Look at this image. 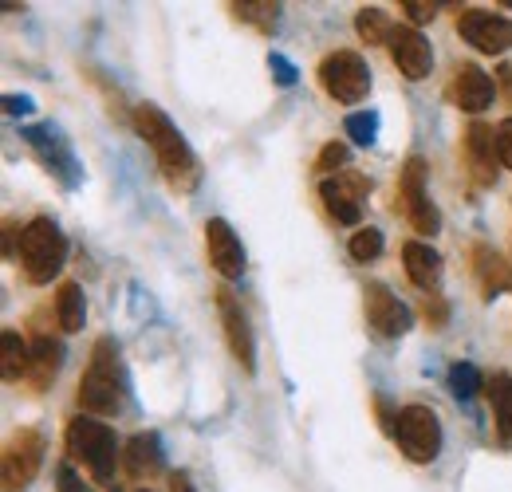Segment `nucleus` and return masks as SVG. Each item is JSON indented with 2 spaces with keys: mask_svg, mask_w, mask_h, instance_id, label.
Instances as JSON below:
<instances>
[{
  "mask_svg": "<svg viewBox=\"0 0 512 492\" xmlns=\"http://www.w3.org/2000/svg\"><path fill=\"white\" fill-rule=\"evenodd\" d=\"M130 123L138 130V138L154 150V162L162 170V178L170 182L174 193H193L201 185V166H197V154L190 150V142L178 134V126L170 123V115L154 103H138Z\"/></svg>",
  "mask_w": 512,
  "mask_h": 492,
  "instance_id": "f257e3e1",
  "label": "nucleus"
},
{
  "mask_svg": "<svg viewBox=\"0 0 512 492\" xmlns=\"http://www.w3.org/2000/svg\"><path fill=\"white\" fill-rule=\"evenodd\" d=\"M79 406L87 414H115L123 406V370H119V347L111 339H99L91 351V363L79 378Z\"/></svg>",
  "mask_w": 512,
  "mask_h": 492,
  "instance_id": "f03ea898",
  "label": "nucleus"
},
{
  "mask_svg": "<svg viewBox=\"0 0 512 492\" xmlns=\"http://www.w3.org/2000/svg\"><path fill=\"white\" fill-rule=\"evenodd\" d=\"M20 268L32 284H52V276L64 268L67 260V241L60 233V225L52 217H36L24 225L20 233Z\"/></svg>",
  "mask_w": 512,
  "mask_h": 492,
  "instance_id": "7ed1b4c3",
  "label": "nucleus"
},
{
  "mask_svg": "<svg viewBox=\"0 0 512 492\" xmlns=\"http://www.w3.org/2000/svg\"><path fill=\"white\" fill-rule=\"evenodd\" d=\"M64 445L71 461H83L91 469L95 481H111L115 477V461H119V441L115 430L95 422V418H71L64 430Z\"/></svg>",
  "mask_w": 512,
  "mask_h": 492,
  "instance_id": "20e7f679",
  "label": "nucleus"
},
{
  "mask_svg": "<svg viewBox=\"0 0 512 492\" xmlns=\"http://www.w3.org/2000/svg\"><path fill=\"white\" fill-rule=\"evenodd\" d=\"M394 441L398 449L414 461V465H430L438 461L442 453V422L430 406L414 402V406H402L398 410V422H394Z\"/></svg>",
  "mask_w": 512,
  "mask_h": 492,
  "instance_id": "39448f33",
  "label": "nucleus"
},
{
  "mask_svg": "<svg viewBox=\"0 0 512 492\" xmlns=\"http://www.w3.org/2000/svg\"><path fill=\"white\" fill-rule=\"evenodd\" d=\"M398 209L410 221V229L422 233V237H434L442 229V217H438V209L426 197V162L418 154L406 158V166L398 174Z\"/></svg>",
  "mask_w": 512,
  "mask_h": 492,
  "instance_id": "423d86ee",
  "label": "nucleus"
},
{
  "mask_svg": "<svg viewBox=\"0 0 512 492\" xmlns=\"http://www.w3.org/2000/svg\"><path fill=\"white\" fill-rule=\"evenodd\" d=\"M320 87L335 103H363L371 91V71L359 52H331L320 63Z\"/></svg>",
  "mask_w": 512,
  "mask_h": 492,
  "instance_id": "0eeeda50",
  "label": "nucleus"
},
{
  "mask_svg": "<svg viewBox=\"0 0 512 492\" xmlns=\"http://www.w3.org/2000/svg\"><path fill=\"white\" fill-rule=\"evenodd\" d=\"M24 134V142L36 150V158L48 166V174H56L60 185H79V162H75V154H71V146H67V138L60 134V126L52 123H40V126H24L20 130Z\"/></svg>",
  "mask_w": 512,
  "mask_h": 492,
  "instance_id": "6e6552de",
  "label": "nucleus"
},
{
  "mask_svg": "<svg viewBox=\"0 0 512 492\" xmlns=\"http://www.w3.org/2000/svg\"><path fill=\"white\" fill-rule=\"evenodd\" d=\"M367 193H371V178L359 170H343L320 185L323 205L339 225H363V197Z\"/></svg>",
  "mask_w": 512,
  "mask_h": 492,
  "instance_id": "1a4fd4ad",
  "label": "nucleus"
},
{
  "mask_svg": "<svg viewBox=\"0 0 512 492\" xmlns=\"http://www.w3.org/2000/svg\"><path fill=\"white\" fill-rule=\"evenodd\" d=\"M44 465V433L16 430L4 449V492H24Z\"/></svg>",
  "mask_w": 512,
  "mask_h": 492,
  "instance_id": "9d476101",
  "label": "nucleus"
},
{
  "mask_svg": "<svg viewBox=\"0 0 512 492\" xmlns=\"http://www.w3.org/2000/svg\"><path fill=\"white\" fill-rule=\"evenodd\" d=\"M457 32H461V40L469 48H477L485 56H505L512 48V20L509 16H497V12L469 8V12H461Z\"/></svg>",
  "mask_w": 512,
  "mask_h": 492,
  "instance_id": "9b49d317",
  "label": "nucleus"
},
{
  "mask_svg": "<svg viewBox=\"0 0 512 492\" xmlns=\"http://www.w3.org/2000/svg\"><path fill=\"white\" fill-rule=\"evenodd\" d=\"M461 154L469 166V178L481 189L497 185V170H501V154H497V130L485 123H469L465 138H461Z\"/></svg>",
  "mask_w": 512,
  "mask_h": 492,
  "instance_id": "f8f14e48",
  "label": "nucleus"
},
{
  "mask_svg": "<svg viewBox=\"0 0 512 492\" xmlns=\"http://www.w3.org/2000/svg\"><path fill=\"white\" fill-rule=\"evenodd\" d=\"M386 48H390L394 67H398L406 79H426V75L434 71V48H430V40H426L418 28H410V24L390 28Z\"/></svg>",
  "mask_w": 512,
  "mask_h": 492,
  "instance_id": "ddd939ff",
  "label": "nucleus"
},
{
  "mask_svg": "<svg viewBox=\"0 0 512 492\" xmlns=\"http://www.w3.org/2000/svg\"><path fill=\"white\" fill-rule=\"evenodd\" d=\"M205 252H209V264H213L217 276L241 280V272H245V245H241V237L233 233V225L225 217H209L205 221Z\"/></svg>",
  "mask_w": 512,
  "mask_h": 492,
  "instance_id": "4468645a",
  "label": "nucleus"
},
{
  "mask_svg": "<svg viewBox=\"0 0 512 492\" xmlns=\"http://www.w3.org/2000/svg\"><path fill=\"white\" fill-rule=\"evenodd\" d=\"M217 311H221V327H225V343H229V355L241 363L245 374L256 370V343H253V327L245 319L241 304L229 296V292H217Z\"/></svg>",
  "mask_w": 512,
  "mask_h": 492,
  "instance_id": "2eb2a0df",
  "label": "nucleus"
},
{
  "mask_svg": "<svg viewBox=\"0 0 512 492\" xmlns=\"http://www.w3.org/2000/svg\"><path fill=\"white\" fill-rule=\"evenodd\" d=\"M367 323L386 339H398L410 331V308L386 284H371L367 288Z\"/></svg>",
  "mask_w": 512,
  "mask_h": 492,
  "instance_id": "dca6fc26",
  "label": "nucleus"
},
{
  "mask_svg": "<svg viewBox=\"0 0 512 492\" xmlns=\"http://www.w3.org/2000/svg\"><path fill=\"white\" fill-rule=\"evenodd\" d=\"M449 99L469 111V115H481L489 103H493V79L477 67V63H457L453 67V79H449Z\"/></svg>",
  "mask_w": 512,
  "mask_h": 492,
  "instance_id": "f3484780",
  "label": "nucleus"
},
{
  "mask_svg": "<svg viewBox=\"0 0 512 492\" xmlns=\"http://www.w3.org/2000/svg\"><path fill=\"white\" fill-rule=\"evenodd\" d=\"M469 256H473V276H477V288H481L485 300L512 292V264L497 252V248L473 245Z\"/></svg>",
  "mask_w": 512,
  "mask_h": 492,
  "instance_id": "a211bd4d",
  "label": "nucleus"
},
{
  "mask_svg": "<svg viewBox=\"0 0 512 492\" xmlns=\"http://www.w3.org/2000/svg\"><path fill=\"white\" fill-rule=\"evenodd\" d=\"M402 268H406L410 284L422 288L426 296H434V292L442 288V256H438L430 245H422V241H406V245H402Z\"/></svg>",
  "mask_w": 512,
  "mask_h": 492,
  "instance_id": "6ab92c4d",
  "label": "nucleus"
},
{
  "mask_svg": "<svg viewBox=\"0 0 512 492\" xmlns=\"http://www.w3.org/2000/svg\"><path fill=\"white\" fill-rule=\"evenodd\" d=\"M123 465L134 481L162 473V437L158 433H134L123 449Z\"/></svg>",
  "mask_w": 512,
  "mask_h": 492,
  "instance_id": "aec40b11",
  "label": "nucleus"
},
{
  "mask_svg": "<svg viewBox=\"0 0 512 492\" xmlns=\"http://www.w3.org/2000/svg\"><path fill=\"white\" fill-rule=\"evenodd\" d=\"M64 367V347L52 335H36L32 339V363H28V382L32 390H48V382Z\"/></svg>",
  "mask_w": 512,
  "mask_h": 492,
  "instance_id": "412c9836",
  "label": "nucleus"
},
{
  "mask_svg": "<svg viewBox=\"0 0 512 492\" xmlns=\"http://www.w3.org/2000/svg\"><path fill=\"white\" fill-rule=\"evenodd\" d=\"M485 394H489V406H493V418H497V437H501V445L512 449V374L509 370H497V374L485 382Z\"/></svg>",
  "mask_w": 512,
  "mask_h": 492,
  "instance_id": "4be33fe9",
  "label": "nucleus"
},
{
  "mask_svg": "<svg viewBox=\"0 0 512 492\" xmlns=\"http://www.w3.org/2000/svg\"><path fill=\"white\" fill-rule=\"evenodd\" d=\"M28 363H32V343L20 339L16 331H0V378L4 382L28 378Z\"/></svg>",
  "mask_w": 512,
  "mask_h": 492,
  "instance_id": "5701e85b",
  "label": "nucleus"
},
{
  "mask_svg": "<svg viewBox=\"0 0 512 492\" xmlns=\"http://www.w3.org/2000/svg\"><path fill=\"white\" fill-rule=\"evenodd\" d=\"M56 319H60V327L64 331H79L83 327V319H87V300H83V288L79 284H60V292H56Z\"/></svg>",
  "mask_w": 512,
  "mask_h": 492,
  "instance_id": "b1692460",
  "label": "nucleus"
},
{
  "mask_svg": "<svg viewBox=\"0 0 512 492\" xmlns=\"http://www.w3.org/2000/svg\"><path fill=\"white\" fill-rule=\"evenodd\" d=\"M229 8H233L237 20L256 24L264 36H272L276 24H280V4H272V0H241V4H229Z\"/></svg>",
  "mask_w": 512,
  "mask_h": 492,
  "instance_id": "393cba45",
  "label": "nucleus"
},
{
  "mask_svg": "<svg viewBox=\"0 0 512 492\" xmlns=\"http://www.w3.org/2000/svg\"><path fill=\"white\" fill-rule=\"evenodd\" d=\"M481 386H485V382H481V370L473 367V363H453V367H449V390H453V398L469 402Z\"/></svg>",
  "mask_w": 512,
  "mask_h": 492,
  "instance_id": "a878e982",
  "label": "nucleus"
},
{
  "mask_svg": "<svg viewBox=\"0 0 512 492\" xmlns=\"http://www.w3.org/2000/svg\"><path fill=\"white\" fill-rule=\"evenodd\" d=\"M347 252H351V260H359V264H371V260H379L383 256V233L379 229H359L351 241H347Z\"/></svg>",
  "mask_w": 512,
  "mask_h": 492,
  "instance_id": "bb28decb",
  "label": "nucleus"
},
{
  "mask_svg": "<svg viewBox=\"0 0 512 492\" xmlns=\"http://www.w3.org/2000/svg\"><path fill=\"white\" fill-rule=\"evenodd\" d=\"M355 28H359V36H363L367 44H386V40H390V24H386V16L379 8H359Z\"/></svg>",
  "mask_w": 512,
  "mask_h": 492,
  "instance_id": "cd10ccee",
  "label": "nucleus"
},
{
  "mask_svg": "<svg viewBox=\"0 0 512 492\" xmlns=\"http://www.w3.org/2000/svg\"><path fill=\"white\" fill-rule=\"evenodd\" d=\"M343 130H347L359 146H371V142L379 138V115H375V111H355V115H347Z\"/></svg>",
  "mask_w": 512,
  "mask_h": 492,
  "instance_id": "c85d7f7f",
  "label": "nucleus"
},
{
  "mask_svg": "<svg viewBox=\"0 0 512 492\" xmlns=\"http://www.w3.org/2000/svg\"><path fill=\"white\" fill-rule=\"evenodd\" d=\"M347 158H351V150L343 142H327L320 150V158H316V170L320 174H343L347 170Z\"/></svg>",
  "mask_w": 512,
  "mask_h": 492,
  "instance_id": "c756f323",
  "label": "nucleus"
},
{
  "mask_svg": "<svg viewBox=\"0 0 512 492\" xmlns=\"http://www.w3.org/2000/svg\"><path fill=\"white\" fill-rule=\"evenodd\" d=\"M398 8H406L410 28H414V24H430V20L438 16V4H434V0H402Z\"/></svg>",
  "mask_w": 512,
  "mask_h": 492,
  "instance_id": "7c9ffc66",
  "label": "nucleus"
},
{
  "mask_svg": "<svg viewBox=\"0 0 512 492\" xmlns=\"http://www.w3.org/2000/svg\"><path fill=\"white\" fill-rule=\"evenodd\" d=\"M422 315H426V323L430 327H446V319H449V308H446V300L434 292V296H426L422 300Z\"/></svg>",
  "mask_w": 512,
  "mask_h": 492,
  "instance_id": "2f4dec72",
  "label": "nucleus"
},
{
  "mask_svg": "<svg viewBox=\"0 0 512 492\" xmlns=\"http://www.w3.org/2000/svg\"><path fill=\"white\" fill-rule=\"evenodd\" d=\"M268 67H272V79H276L280 87H292V83H296V67L284 60L280 52H272V56H268Z\"/></svg>",
  "mask_w": 512,
  "mask_h": 492,
  "instance_id": "473e14b6",
  "label": "nucleus"
},
{
  "mask_svg": "<svg viewBox=\"0 0 512 492\" xmlns=\"http://www.w3.org/2000/svg\"><path fill=\"white\" fill-rule=\"evenodd\" d=\"M497 154H501V166L512 170V119L497 123Z\"/></svg>",
  "mask_w": 512,
  "mask_h": 492,
  "instance_id": "72a5a7b5",
  "label": "nucleus"
},
{
  "mask_svg": "<svg viewBox=\"0 0 512 492\" xmlns=\"http://www.w3.org/2000/svg\"><path fill=\"white\" fill-rule=\"evenodd\" d=\"M56 477H60V492H87L83 489V481L75 477V469H71V465H60V469H56Z\"/></svg>",
  "mask_w": 512,
  "mask_h": 492,
  "instance_id": "f704fd0d",
  "label": "nucleus"
},
{
  "mask_svg": "<svg viewBox=\"0 0 512 492\" xmlns=\"http://www.w3.org/2000/svg\"><path fill=\"white\" fill-rule=\"evenodd\" d=\"M4 111H8V115H28V111H32V99H28V95H8V99H4Z\"/></svg>",
  "mask_w": 512,
  "mask_h": 492,
  "instance_id": "c9c22d12",
  "label": "nucleus"
},
{
  "mask_svg": "<svg viewBox=\"0 0 512 492\" xmlns=\"http://www.w3.org/2000/svg\"><path fill=\"white\" fill-rule=\"evenodd\" d=\"M16 233H24V229H16V221L8 217V221H4V256H16V252H20V245H16Z\"/></svg>",
  "mask_w": 512,
  "mask_h": 492,
  "instance_id": "e433bc0d",
  "label": "nucleus"
},
{
  "mask_svg": "<svg viewBox=\"0 0 512 492\" xmlns=\"http://www.w3.org/2000/svg\"><path fill=\"white\" fill-rule=\"evenodd\" d=\"M497 79H501V95L512 103V63H505V67H497Z\"/></svg>",
  "mask_w": 512,
  "mask_h": 492,
  "instance_id": "4c0bfd02",
  "label": "nucleus"
},
{
  "mask_svg": "<svg viewBox=\"0 0 512 492\" xmlns=\"http://www.w3.org/2000/svg\"><path fill=\"white\" fill-rule=\"evenodd\" d=\"M170 489H174V492H193L190 477H186V473H174V477H170Z\"/></svg>",
  "mask_w": 512,
  "mask_h": 492,
  "instance_id": "58836bf2",
  "label": "nucleus"
},
{
  "mask_svg": "<svg viewBox=\"0 0 512 492\" xmlns=\"http://www.w3.org/2000/svg\"><path fill=\"white\" fill-rule=\"evenodd\" d=\"M142 492H150V489H142Z\"/></svg>",
  "mask_w": 512,
  "mask_h": 492,
  "instance_id": "ea45409f",
  "label": "nucleus"
}]
</instances>
